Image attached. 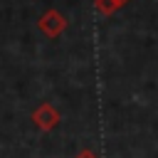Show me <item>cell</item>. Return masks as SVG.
Here are the masks:
<instances>
[{
    "label": "cell",
    "mask_w": 158,
    "mask_h": 158,
    "mask_svg": "<svg viewBox=\"0 0 158 158\" xmlns=\"http://www.w3.org/2000/svg\"><path fill=\"white\" fill-rule=\"evenodd\" d=\"M32 121H35V126L40 128V131H52L57 123H59V111L52 106V104H40L37 109H35V114H32Z\"/></svg>",
    "instance_id": "2"
},
{
    "label": "cell",
    "mask_w": 158,
    "mask_h": 158,
    "mask_svg": "<svg viewBox=\"0 0 158 158\" xmlns=\"http://www.w3.org/2000/svg\"><path fill=\"white\" fill-rule=\"evenodd\" d=\"M37 27H40V32H44L47 37H59V35L67 30V17H64L59 10L49 7V10L37 20Z\"/></svg>",
    "instance_id": "1"
},
{
    "label": "cell",
    "mask_w": 158,
    "mask_h": 158,
    "mask_svg": "<svg viewBox=\"0 0 158 158\" xmlns=\"http://www.w3.org/2000/svg\"><path fill=\"white\" fill-rule=\"evenodd\" d=\"M77 158H96V156H94V153H91V151H81V153H79V156H77Z\"/></svg>",
    "instance_id": "3"
}]
</instances>
